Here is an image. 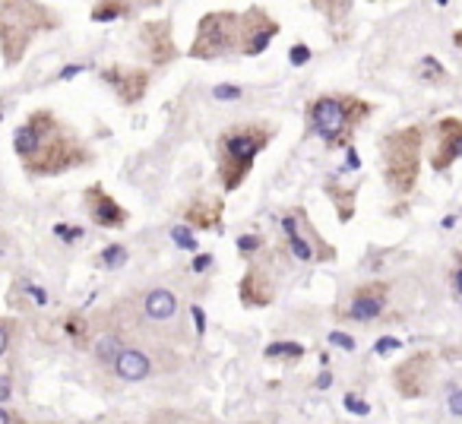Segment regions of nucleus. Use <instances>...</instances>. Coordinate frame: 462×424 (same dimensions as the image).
Here are the masks:
<instances>
[{
	"label": "nucleus",
	"mask_w": 462,
	"mask_h": 424,
	"mask_svg": "<svg viewBox=\"0 0 462 424\" xmlns=\"http://www.w3.org/2000/svg\"><path fill=\"white\" fill-rule=\"evenodd\" d=\"M314 127L320 137L332 139L342 127H345V108L339 105L336 98H323V102H317L314 108Z\"/></svg>",
	"instance_id": "f257e3e1"
},
{
	"label": "nucleus",
	"mask_w": 462,
	"mask_h": 424,
	"mask_svg": "<svg viewBox=\"0 0 462 424\" xmlns=\"http://www.w3.org/2000/svg\"><path fill=\"white\" fill-rule=\"evenodd\" d=\"M117 377L121 380H130V384H136V380H146L149 370H152V364H149L146 355H140V351L133 349H124V355L117 358Z\"/></svg>",
	"instance_id": "f03ea898"
},
{
	"label": "nucleus",
	"mask_w": 462,
	"mask_h": 424,
	"mask_svg": "<svg viewBox=\"0 0 462 424\" xmlns=\"http://www.w3.org/2000/svg\"><path fill=\"white\" fill-rule=\"evenodd\" d=\"M174 310H178V301H174L171 292L156 288V292L146 294V314L152 320H168V317H174Z\"/></svg>",
	"instance_id": "7ed1b4c3"
},
{
	"label": "nucleus",
	"mask_w": 462,
	"mask_h": 424,
	"mask_svg": "<svg viewBox=\"0 0 462 424\" xmlns=\"http://www.w3.org/2000/svg\"><path fill=\"white\" fill-rule=\"evenodd\" d=\"M383 310V298L380 294H358L352 304V317L355 320H374Z\"/></svg>",
	"instance_id": "20e7f679"
},
{
	"label": "nucleus",
	"mask_w": 462,
	"mask_h": 424,
	"mask_svg": "<svg viewBox=\"0 0 462 424\" xmlns=\"http://www.w3.org/2000/svg\"><path fill=\"white\" fill-rule=\"evenodd\" d=\"M95 355H99V361H111V364H117V358L124 355V345H121L117 335H101L99 345H95Z\"/></svg>",
	"instance_id": "39448f33"
},
{
	"label": "nucleus",
	"mask_w": 462,
	"mask_h": 424,
	"mask_svg": "<svg viewBox=\"0 0 462 424\" xmlns=\"http://www.w3.org/2000/svg\"><path fill=\"white\" fill-rule=\"evenodd\" d=\"M254 152H256V143H254L250 137H234V139H228V155H234L238 162H247Z\"/></svg>",
	"instance_id": "423d86ee"
},
{
	"label": "nucleus",
	"mask_w": 462,
	"mask_h": 424,
	"mask_svg": "<svg viewBox=\"0 0 462 424\" xmlns=\"http://www.w3.org/2000/svg\"><path fill=\"white\" fill-rule=\"evenodd\" d=\"M285 228H289V235H291V250H295V257H297V260H311V247H307V241H304V237L297 235L295 219H285Z\"/></svg>",
	"instance_id": "0eeeda50"
},
{
	"label": "nucleus",
	"mask_w": 462,
	"mask_h": 424,
	"mask_svg": "<svg viewBox=\"0 0 462 424\" xmlns=\"http://www.w3.org/2000/svg\"><path fill=\"white\" fill-rule=\"evenodd\" d=\"M266 355L269 358H297V355H304V345L297 342H276L266 349Z\"/></svg>",
	"instance_id": "6e6552de"
},
{
	"label": "nucleus",
	"mask_w": 462,
	"mask_h": 424,
	"mask_svg": "<svg viewBox=\"0 0 462 424\" xmlns=\"http://www.w3.org/2000/svg\"><path fill=\"white\" fill-rule=\"evenodd\" d=\"M16 149L23 155H32L35 149H38V137H35L32 127H19L16 130Z\"/></svg>",
	"instance_id": "1a4fd4ad"
},
{
	"label": "nucleus",
	"mask_w": 462,
	"mask_h": 424,
	"mask_svg": "<svg viewBox=\"0 0 462 424\" xmlns=\"http://www.w3.org/2000/svg\"><path fill=\"white\" fill-rule=\"evenodd\" d=\"M101 263H105L108 270H117V266H124L127 263V250L124 247H108V250L101 253Z\"/></svg>",
	"instance_id": "9d476101"
},
{
	"label": "nucleus",
	"mask_w": 462,
	"mask_h": 424,
	"mask_svg": "<svg viewBox=\"0 0 462 424\" xmlns=\"http://www.w3.org/2000/svg\"><path fill=\"white\" fill-rule=\"evenodd\" d=\"M171 237L184 247V250H197V241H193V235H190L187 228H181V225H178V228H171Z\"/></svg>",
	"instance_id": "9b49d317"
},
{
	"label": "nucleus",
	"mask_w": 462,
	"mask_h": 424,
	"mask_svg": "<svg viewBox=\"0 0 462 424\" xmlns=\"http://www.w3.org/2000/svg\"><path fill=\"white\" fill-rule=\"evenodd\" d=\"M330 342L339 345V349H345V351L355 349V339H352V335H345V333H330Z\"/></svg>",
	"instance_id": "f8f14e48"
},
{
	"label": "nucleus",
	"mask_w": 462,
	"mask_h": 424,
	"mask_svg": "<svg viewBox=\"0 0 462 424\" xmlns=\"http://www.w3.org/2000/svg\"><path fill=\"white\" fill-rule=\"evenodd\" d=\"M345 408L348 412H355V415H367V412H371V405L361 402V399H355V396H345Z\"/></svg>",
	"instance_id": "ddd939ff"
},
{
	"label": "nucleus",
	"mask_w": 462,
	"mask_h": 424,
	"mask_svg": "<svg viewBox=\"0 0 462 424\" xmlns=\"http://www.w3.org/2000/svg\"><path fill=\"white\" fill-rule=\"evenodd\" d=\"M212 95H215V98H222V102H225V98L231 102V98H238V95H241V89H238V86H215Z\"/></svg>",
	"instance_id": "4468645a"
},
{
	"label": "nucleus",
	"mask_w": 462,
	"mask_h": 424,
	"mask_svg": "<svg viewBox=\"0 0 462 424\" xmlns=\"http://www.w3.org/2000/svg\"><path fill=\"white\" fill-rule=\"evenodd\" d=\"M307 58H311V51H307L304 45H295V48L289 51V60H291V64H304Z\"/></svg>",
	"instance_id": "2eb2a0df"
},
{
	"label": "nucleus",
	"mask_w": 462,
	"mask_h": 424,
	"mask_svg": "<svg viewBox=\"0 0 462 424\" xmlns=\"http://www.w3.org/2000/svg\"><path fill=\"white\" fill-rule=\"evenodd\" d=\"M450 412H453V415H462V390H453V396H450Z\"/></svg>",
	"instance_id": "dca6fc26"
},
{
	"label": "nucleus",
	"mask_w": 462,
	"mask_h": 424,
	"mask_svg": "<svg viewBox=\"0 0 462 424\" xmlns=\"http://www.w3.org/2000/svg\"><path fill=\"white\" fill-rule=\"evenodd\" d=\"M238 247H241L244 253H247V250H256V247H260V241H256L254 235H244V237L238 241Z\"/></svg>",
	"instance_id": "f3484780"
},
{
	"label": "nucleus",
	"mask_w": 462,
	"mask_h": 424,
	"mask_svg": "<svg viewBox=\"0 0 462 424\" xmlns=\"http://www.w3.org/2000/svg\"><path fill=\"white\" fill-rule=\"evenodd\" d=\"M393 349H399V342H396V339H389V335L377 342V351H380V355H387V351H393Z\"/></svg>",
	"instance_id": "a211bd4d"
},
{
	"label": "nucleus",
	"mask_w": 462,
	"mask_h": 424,
	"mask_svg": "<svg viewBox=\"0 0 462 424\" xmlns=\"http://www.w3.org/2000/svg\"><path fill=\"white\" fill-rule=\"evenodd\" d=\"M193 323H197V333L203 335V329H206V314H203L199 307H193Z\"/></svg>",
	"instance_id": "6ab92c4d"
},
{
	"label": "nucleus",
	"mask_w": 462,
	"mask_h": 424,
	"mask_svg": "<svg viewBox=\"0 0 462 424\" xmlns=\"http://www.w3.org/2000/svg\"><path fill=\"white\" fill-rule=\"evenodd\" d=\"M7 399H10V380L0 377V402H7Z\"/></svg>",
	"instance_id": "aec40b11"
},
{
	"label": "nucleus",
	"mask_w": 462,
	"mask_h": 424,
	"mask_svg": "<svg viewBox=\"0 0 462 424\" xmlns=\"http://www.w3.org/2000/svg\"><path fill=\"white\" fill-rule=\"evenodd\" d=\"M332 384V374H330V370H326V374H320V377H317V386H320V390H326V386H330Z\"/></svg>",
	"instance_id": "412c9836"
},
{
	"label": "nucleus",
	"mask_w": 462,
	"mask_h": 424,
	"mask_svg": "<svg viewBox=\"0 0 462 424\" xmlns=\"http://www.w3.org/2000/svg\"><path fill=\"white\" fill-rule=\"evenodd\" d=\"M7 342H10V339H7V329L0 327V355H3V351H7Z\"/></svg>",
	"instance_id": "4be33fe9"
},
{
	"label": "nucleus",
	"mask_w": 462,
	"mask_h": 424,
	"mask_svg": "<svg viewBox=\"0 0 462 424\" xmlns=\"http://www.w3.org/2000/svg\"><path fill=\"white\" fill-rule=\"evenodd\" d=\"M209 263H212V260H209V257H197V263H193V270H203V266H209Z\"/></svg>",
	"instance_id": "5701e85b"
},
{
	"label": "nucleus",
	"mask_w": 462,
	"mask_h": 424,
	"mask_svg": "<svg viewBox=\"0 0 462 424\" xmlns=\"http://www.w3.org/2000/svg\"><path fill=\"white\" fill-rule=\"evenodd\" d=\"M80 70H83V67H70V70H64V73H60V76H64V80H70V76H76V73H80Z\"/></svg>",
	"instance_id": "b1692460"
},
{
	"label": "nucleus",
	"mask_w": 462,
	"mask_h": 424,
	"mask_svg": "<svg viewBox=\"0 0 462 424\" xmlns=\"http://www.w3.org/2000/svg\"><path fill=\"white\" fill-rule=\"evenodd\" d=\"M0 424H10V415L3 412V408H0Z\"/></svg>",
	"instance_id": "393cba45"
},
{
	"label": "nucleus",
	"mask_w": 462,
	"mask_h": 424,
	"mask_svg": "<svg viewBox=\"0 0 462 424\" xmlns=\"http://www.w3.org/2000/svg\"><path fill=\"white\" fill-rule=\"evenodd\" d=\"M456 285H459V292H462V270L456 272Z\"/></svg>",
	"instance_id": "a878e982"
}]
</instances>
